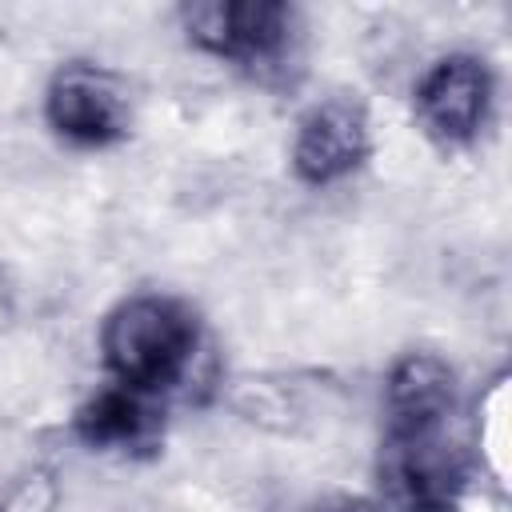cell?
I'll return each mask as SVG.
<instances>
[{"instance_id":"obj_8","label":"cell","mask_w":512,"mask_h":512,"mask_svg":"<svg viewBox=\"0 0 512 512\" xmlns=\"http://www.w3.org/2000/svg\"><path fill=\"white\" fill-rule=\"evenodd\" d=\"M456 372L436 352H404L384 376V436H424L448 428Z\"/></svg>"},{"instance_id":"obj_2","label":"cell","mask_w":512,"mask_h":512,"mask_svg":"<svg viewBox=\"0 0 512 512\" xmlns=\"http://www.w3.org/2000/svg\"><path fill=\"white\" fill-rule=\"evenodd\" d=\"M188 44L252 72L280 68L296 40V16L280 0H200L180 8Z\"/></svg>"},{"instance_id":"obj_1","label":"cell","mask_w":512,"mask_h":512,"mask_svg":"<svg viewBox=\"0 0 512 512\" xmlns=\"http://www.w3.org/2000/svg\"><path fill=\"white\" fill-rule=\"evenodd\" d=\"M100 356L116 384L164 396L180 380H188L200 356V320L176 296H128L104 316Z\"/></svg>"},{"instance_id":"obj_9","label":"cell","mask_w":512,"mask_h":512,"mask_svg":"<svg viewBox=\"0 0 512 512\" xmlns=\"http://www.w3.org/2000/svg\"><path fill=\"white\" fill-rule=\"evenodd\" d=\"M56 504H60V484L56 472L48 468H32L0 492V512H56Z\"/></svg>"},{"instance_id":"obj_10","label":"cell","mask_w":512,"mask_h":512,"mask_svg":"<svg viewBox=\"0 0 512 512\" xmlns=\"http://www.w3.org/2000/svg\"><path fill=\"white\" fill-rule=\"evenodd\" d=\"M304 512H380V504L376 500H368V496H324V500H316V504H308Z\"/></svg>"},{"instance_id":"obj_4","label":"cell","mask_w":512,"mask_h":512,"mask_svg":"<svg viewBox=\"0 0 512 512\" xmlns=\"http://www.w3.org/2000/svg\"><path fill=\"white\" fill-rule=\"evenodd\" d=\"M44 120L76 148H108L128 136L132 100L116 72L88 60H68L44 88Z\"/></svg>"},{"instance_id":"obj_3","label":"cell","mask_w":512,"mask_h":512,"mask_svg":"<svg viewBox=\"0 0 512 512\" xmlns=\"http://www.w3.org/2000/svg\"><path fill=\"white\" fill-rule=\"evenodd\" d=\"M496 104V76L476 52H448L424 68L412 88V116L440 148H468L488 128Z\"/></svg>"},{"instance_id":"obj_7","label":"cell","mask_w":512,"mask_h":512,"mask_svg":"<svg viewBox=\"0 0 512 512\" xmlns=\"http://www.w3.org/2000/svg\"><path fill=\"white\" fill-rule=\"evenodd\" d=\"M72 432L84 448L108 456L156 452L164 440V396L112 380L76 408Z\"/></svg>"},{"instance_id":"obj_5","label":"cell","mask_w":512,"mask_h":512,"mask_svg":"<svg viewBox=\"0 0 512 512\" xmlns=\"http://www.w3.org/2000/svg\"><path fill=\"white\" fill-rule=\"evenodd\" d=\"M380 484L392 512H456L468 472L448 428L424 436H384Z\"/></svg>"},{"instance_id":"obj_6","label":"cell","mask_w":512,"mask_h":512,"mask_svg":"<svg viewBox=\"0 0 512 512\" xmlns=\"http://www.w3.org/2000/svg\"><path fill=\"white\" fill-rule=\"evenodd\" d=\"M372 156V124L356 100L332 96L312 104L292 136V172L308 188H328L348 180Z\"/></svg>"}]
</instances>
